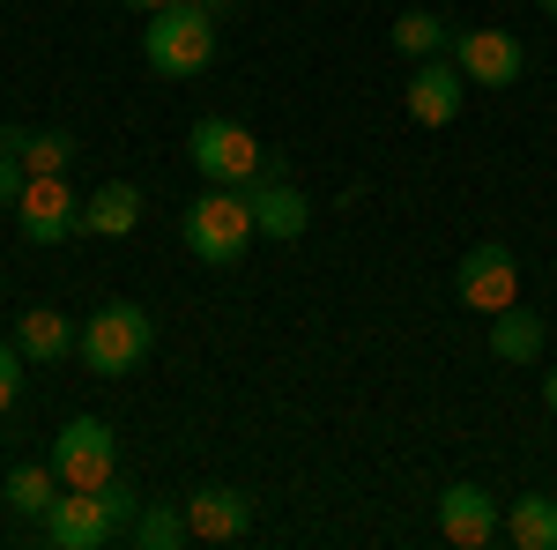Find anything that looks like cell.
Returning a JSON list of instances; mask_svg holds the SVG:
<instances>
[{
	"mask_svg": "<svg viewBox=\"0 0 557 550\" xmlns=\"http://www.w3.org/2000/svg\"><path fill=\"white\" fill-rule=\"evenodd\" d=\"M506 543L557 550V499H550V491H520L513 506H506Z\"/></svg>",
	"mask_w": 557,
	"mask_h": 550,
	"instance_id": "ac0fdd59",
	"label": "cell"
},
{
	"mask_svg": "<svg viewBox=\"0 0 557 550\" xmlns=\"http://www.w3.org/2000/svg\"><path fill=\"white\" fill-rule=\"evenodd\" d=\"M238 194L253 201V231H260V239H275V246L305 239V223H312V201H305L298 186L283 179V164H275V157H268V164H260V179H246Z\"/></svg>",
	"mask_w": 557,
	"mask_h": 550,
	"instance_id": "8992f818",
	"label": "cell"
},
{
	"mask_svg": "<svg viewBox=\"0 0 557 550\" xmlns=\"http://www.w3.org/2000/svg\"><path fill=\"white\" fill-rule=\"evenodd\" d=\"M141 60L157 68V75H201L215 60V15L209 8H194V0H172V8H157V15H141Z\"/></svg>",
	"mask_w": 557,
	"mask_h": 550,
	"instance_id": "7a4b0ae2",
	"label": "cell"
},
{
	"mask_svg": "<svg viewBox=\"0 0 557 550\" xmlns=\"http://www.w3.org/2000/svg\"><path fill=\"white\" fill-rule=\"evenodd\" d=\"M141 550H178V543H194V528H186V506H149L141 499V513H134V528H127Z\"/></svg>",
	"mask_w": 557,
	"mask_h": 550,
	"instance_id": "44dd1931",
	"label": "cell"
},
{
	"mask_svg": "<svg viewBox=\"0 0 557 550\" xmlns=\"http://www.w3.org/2000/svg\"><path fill=\"white\" fill-rule=\"evenodd\" d=\"M454 291H461V305H475L483 320H491V313H506V305L520 297L513 254H506V246H491V239H483V246H469V254H461V268H454Z\"/></svg>",
	"mask_w": 557,
	"mask_h": 550,
	"instance_id": "ba28073f",
	"label": "cell"
},
{
	"mask_svg": "<svg viewBox=\"0 0 557 550\" xmlns=\"http://www.w3.org/2000/svg\"><path fill=\"white\" fill-rule=\"evenodd\" d=\"M186 157H194V171H201V179H215V186H246V179H260V164H268L260 134L238 127V120H194Z\"/></svg>",
	"mask_w": 557,
	"mask_h": 550,
	"instance_id": "277c9868",
	"label": "cell"
},
{
	"mask_svg": "<svg viewBox=\"0 0 557 550\" xmlns=\"http://www.w3.org/2000/svg\"><path fill=\"white\" fill-rule=\"evenodd\" d=\"M186 528H194V543H246L253 536V499L231 491V484H201L186 499Z\"/></svg>",
	"mask_w": 557,
	"mask_h": 550,
	"instance_id": "4fadbf2b",
	"label": "cell"
},
{
	"mask_svg": "<svg viewBox=\"0 0 557 550\" xmlns=\"http://www.w3.org/2000/svg\"><path fill=\"white\" fill-rule=\"evenodd\" d=\"M454 68L469 75V83H483V89H506V83H520V68H528V52H520V38L513 30H454Z\"/></svg>",
	"mask_w": 557,
	"mask_h": 550,
	"instance_id": "9c48e42d",
	"label": "cell"
},
{
	"mask_svg": "<svg viewBox=\"0 0 557 550\" xmlns=\"http://www.w3.org/2000/svg\"><path fill=\"white\" fill-rule=\"evenodd\" d=\"M134 223H141V186H127V179H104V186L83 201V231L89 239H127Z\"/></svg>",
	"mask_w": 557,
	"mask_h": 550,
	"instance_id": "2e32d148",
	"label": "cell"
},
{
	"mask_svg": "<svg viewBox=\"0 0 557 550\" xmlns=\"http://www.w3.org/2000/svg\"><path fill=\"white\" fill-rule=\"evenodd\" d=\"M401 105H409L417 127H454L461 105H469V75H461L446 52H431V60H417V75H409V89H401Z\"/></svg>",
	"mask_w": 557,
	"mask_h": 550,
	"instance_id": "52a82bcc",
	"label": "cell"
},
{
	"mask_svg": "<svg viewBox=\"0 0 557 550\" xmlns=\"http://www.w3.org/2000/svg\"><path fill=\"white\" fill-rule=\"evenodd\" d=\"M0 149H15L30 179H52V171H67V157H75V134H60V127H0Z\"/></svg>",
	"mask_w": 557,
	"mask_h": 550,
	"instance_id": "e0dca14e",
	"label": "cell"
},
{
	"mask_svg": "<svg viewBox=\"0 0 557 550\" xmlns=\"http://www.w3.org/2000/svg\"><path fill=\"white\" fill-rule=\"evenodd\" d=\"M45 462L60 468L67 491H97V484L120 476V439H112V424H104V417H67Z\"/></svg>",
	"mask_w": 557,
	"mask_h": 550,
	"instance_id": "5b68a950",
	"label": "cell"
},
{
	"mask_svg": "<svg viewBox=\"0 0 557 550\" xmlns=\"http://www.w3.org/2000/svg\"><path fill=\"white\" fill-rule=\"evenodd\" d=\"M23 186H30L23 157H15V149H0V209H15V201H23Z\"/></svg>",
	"mask_w": 557,
	"mask_h": 550,
	"instance_id": "603a6c76",
	"label": "cell"
},
{
	"mask_svg": "<svg viewBox=\"0 0 557 550\" xmlns=\"http://www.w3.org/2000/svg\"><path fill=\"white\" fill-rule=\"evenodd\" d=\"M15 394H23V350H15V342H0V410H8Z\"/></svg>",
	"mask_w": 557,
	"mask_h": 550,
	"instance_id": "cb8c5ba5",
	"label": "cell"
},
{
	"mask_svg": "<svg viewBox=\"0 0 557 550\" xmlns=\"http://www.w3.org/2000/svg\"><path fill=\"white\" fill-rule=\"evenodd\" d=\"M83 365L97 372V380H127L134 365L157 350V320L141 313V305H127V297H112V305H97L83 320Z\"/></svg>",
	"mask_w": 557,
	"mask_h": 550,
	"instance_id": "3957f363",
	"label": "cell"
},
{
	"mask_svg": "<svg viewBox=\"0 0 557 550\" xmlns=\"http://www.w3.org/2000/svg\"><path fill=\"white\" fill-rule=\"evenodd\" d=\"M97 499H104V513H112L120 528H134V513H141V491H134V484L112 476V484H97Z\"/></svg>",
	"mask_w": 557,
	"mask_h": 550,
	"instance_id": "7402d4cb",
	"label": "cell"
},
{
	"mask_svg": "<svg viewBox=\"0 0 557 550\" xmlns=\"http://www.w3.org/2000/svg\"><path fill=\"white\" fill-rule=\"evenodd\" d=\"M194 8H209V15H231V0H194Z\"/></svg>",
	"mask_w": 557,
	"mask_h": 550,
	"instance_id": "4316f807",
	"label": "cell"
},
{
	"mask_svg": "<svg viewBox=\"0 0 557 550\" xmlns=\"http://www.w3.org/2000/svg\"><path fill=\"white\" fill-rule=\"evenodd\" d=\"M60 491H67V484H60V468H52V462H23L15 476H8V506L23 513V521H45Z\"/></svg>",
	"mask_w": 557,
	"mask_h": 550,
	"instance_id": "d6986e66",
	"label": "cell"
},
{
	"mask_svg": "<svg viewBox=\"0 0 557 550\" xmlns=\"http://www.w3.org/2000/svg\"><path fill=\"white\" fill-rule=\"evenodd\" d=\"M178 239H186V254L201 260V268H231V260H246V246L260 239L253 201H246L238 186H215V194H201V201H186Z\"/></svg>",
	"mask_w": 557,
	"mask_h": 550,
	"instance_id": "6da1fadb",
	"label": "cell"
},
{
	"mask_svg": "<svg viewBox=\"0 0 557 550\" xmlns=\"http://www.w3.org/2000/svg\"><path fill=\"white\" fill-rule=\"evenodd\" d=\"M498 499L483 491V484H446L438 491V536L454 550H483V543H498Z\"/></svg>",
	"mask_w": 557,
	"mask_h": 550,
	"instance_id": "7c38bea8",
	"label": "cell"
},
{
	"mask_svg": "<svg viewBox=\"0 0 557 550\" xmlns=\"http://www.w3.org/2000/svg\"><path fill=\"white\" fill-rule=\"evenodd\" d=\"M75 342H83V328H75L67 313H52V305H30V313L15 320V350H23L30 365H67Z\"/></svg>",
	"mask_w": 557,
	"mask_h": 550,
	"instance_id": "5bb4252c",
	"label": "cell"
},
{
	"mask_svg": "<svg viewBox=\"0 0 557 550\" xmlns=\"http://www.w3.org/2000/svg\"><path fill=\"white\" fill-rule=\"evenodd\" d=\"M535 8H543V15H550V23H557V0H535Z\"/></svg>",
	"mask_w": 557,
	"mask_h": 550,
	"instance_id": "83f0119b",
	"label": "cell"
},
{
	"mask_svg": "<svg viewBox=\"0 0 557 550\" xmlns=\"http://www.w3.org/2000/svg\"><path fill=\"white\" fill-rule=\"evenodd\" d=\"M134 15H157V8H172V0H127Z\"/></svg>",
	"mask_w": 557,
	"mask_h": 550,
	"instance_id": "484cf974",
	"label": "cell"
},
{
	"mask_svg": "<svg viewBox=\"0 0 557 550\" xmlns=\"http://www.w3.org/2000/svg\"><path fill=\"white\" fill-rule=\"evenodd\" d=\"M38 536L52 550H97V543H112V536H120V521L104 513V499H97V491H60V499H52V513L38 521Z\"/></svg>",
	"mask_w": 557,
	"mask_h": 550,
	"instance_id": "8fae6325",
	"label": "cell"
},
{
	"mask_svg": "<svg viewBox=\"0 0 557 550\" xmlns=\"http://www.w3.org/2000/svg\"><path fill=\"white\" fill-rule=\"evenodd\" d=\"M15 216H23V239H30V246H67V239L83 231V201L67 194L60 171H52V179H30L23 201H15Z\"/></svg>",
	"mask_w": 557,
	"mask_h": 550,
	"instance_id": "30bf717a",
	"label": "cell"
},
{
	"mask_svg": "<svg viewBox=\"0 0 557 550\" xmlns=\"http://www.w3.org/2000/svg\"><path fill=\"white\" fill-rule=\"evenodd\" d=\"M543 410H550V417H557V372H550V380H543Z\"/></svg>",
	"mask_w": 557,
	"mask_h": 550,
	"instance_id": "d4e9b609",
	"label": "cell"
},
{
	"mask_svg": "<svg viewBox=\"0 0 557 550\" xmlns=\"http://www.w3.org/2000/svg\"><path fill=\"white\" fill-rule=\"evenodd\" d=\"M394 45H401L409 60H431V52L454 45V30H446V15H431V8H401V15H394Z\"/></svg>",
	"mask_w": 557,
	"mask_h": 550,
	"instance_id": "ffe728a7",
	"label": "cell"
},
{
	"mask_svg": "<svg viewBox=\"0 0 557 550\" xmlns=\"http://www.w3.org/2000/svg\"><path fill=\"white\" fill-rule=\"evenodd\" d=\"M543 335H550L543 313H528L520 297L506 313H491V357H498V365H535V357H543Z\"/></svg>",
	"mask_w": 557,
	"mask_h": 550,
	"instance_id": "9a60e30c",
	"label": "cell"
}]
</instances>
